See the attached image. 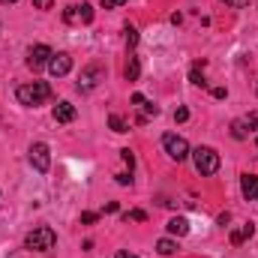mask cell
Segmentation results:
<instances>
[{"instance_id": "13", "label": "cell", "mask_w": 258, "mask_h": 258, "mask_svg": "<svg viewBox=\"0 0 258 258\" xmlns=\"http://www.w3.org/2000/svg\"><path fill=\"white\" fill-rule=\"evenodd\" d=\"M168 234H174V237H186L189 234V222L183 219V216H174V219H168Z\"/></svg>"}, {"instance_id": "16", "label": "cell", "mask_w": 258, "mask_h": 258, "mask_svg": "<svg viewBox=\"0 0 258 258\" xmlns=\"http://www.w3.org/2000/svg\"><path fill=\"white\" fill-rule=\"evenodd\" d=\"M156 252L159 255H174L177 252V243L171 237H162V240H156Z\"/></svg>"}, {"instance_id": "9", "label": "cell", "mask_w": 258, "mask_h": 258, "mask_svg": "<svg viewBox=\"0 0 258 258\" xmlns=\"http://www.w3.org/2000/svg\"><path fill=\"white\" fill-rule=\"evenodd\" d=\"M69 69H72V57H69L66 51H57V54L48 60V72H51V78H63V75H69Z\"/></svg>"}, {"instance_id": "21", "label": "cell", "mask_w": 258, "mask_h": 258, "mask_svg": "<svg viewBox=\"0 0 258 258\" xmlns=\"http://www.w3.org/2000/svg\"><path fill=\"white\" fill-rule=\"evenodd\" d=\"M174 120H177V123H186V120H189V108H183V105H180V108L174 111Z\"/></svg>"}, {"instance_id": "29", "label": "cell", "mask_w": 258, "mask_h": 258, "mask_svg": "<svg viewBox=\"0 0 258 258\" xmlns=\"http://www.w3.org/2000/svg\"><path fill=\"white\" fill-rule=\"evenodd\" d=\"M51 3H54V0H33L36 9H51Z\"/></svg>"}, {"instance_id": "11", "label": "cell", "mask_w": 258, "mask_h": 258, "mask_svg": "<svg viewBox=\"0 0 258 258\" xmlns=\"http://www.w3.org/2000/svg\"><path fill=\"white\" fill-rule=\"evenodd\" d=\"M240 192L246 201H258V174H243L240 177Z\"/></svg>"}, {"instance_id": "25", "label": "cell", "mask_w": 258, "mask_h": 258, "mask_svg": "<svg viewBox=\"0 0 258 258\" xmlns=\"http://www.w3.org/2000/svg\"><path fill=\"white\" fill-rule=\"evenodd\" d=\"M99 3H102L105 9H117V6H123L126 0H99Z\"/></svg>"}, {"instance_id": "24", "label": "cell", "mask_w": 258, "mask_h": 258, "mask_svg": "<svg viewBox=\"0 0 258 258\" xmlns=\"http://www.w3.org/2000/svg\"><path fill=\"white\" fill-rule=\"evenodd\" d=\"M144 102H147L144 93H132V105H135V108H144Z\"/></svg>"}, {"instance_id": "19", "label": "cell", "mask_w": 258, "mask_h": 258, "mask_svg": "<svg viewBox=\"0 0 258 258\" xmlns=\"http://www.w3.org/2000/svg\"><path fill=\"white\" fill-rule=\"evenodd\" d=\"M123 219H135V222H144V219H147V213L135 207V210H129V213H123Z\"/></svg>"}, {"instance_id": "3", "label": "cell", "mask_w": 258, "mask_h": 258, "mask_svg": "<svg viewBox=\"0 0 258 258\" xmlns=\"http://www.w3.org/2000/svg\"><path fill=\"white\" fill-rule=\"evenodd\" d=\"M54 243H57V234H54L51 225H36L24 237V246L33 249V252H48V249H54Z\"/></svg>"}, {"instance_id": "8", "label": "cell", "mask_w": 258, "mask_h": 258, "mask_svg": "<svg viewBox=\"0 0 258 258\" xmlns=\"http://www.w3.org/2000/svg\"><path fill=\"white\" fill-rule=\"evenodd\" d=\"M51 57H54V51L39 42V45H33V48L27 51V66H30V69H42V66H48Z\"/></svg>"}, {"instance_id": "35", "label": "cell", "mask_w": 258, "mask_h": 258, "mask_svg": "<svg viewBox=\"0 0 258 258\" xmlns=\"http://www.w3.org/2000/svg\"><path fill=\"white\" fill-rule=\"evenodd\" d=\"M255 90H258V87H255Z\"/></svg>"}, {"instance_id": "22", "label": "cell", "mask_w": 258, "mask_h": 258, "mask_svg": "<svg viewBox=\"0 0 258 258\" xmlns=\"http://www.w3.org/2000/svg\"><path fill=\"white\" fill-rule=\"evenodd\" d=\"M96 219H99V213H93V210H87V213H81V222H84V225H93Z\"/></svg>"}, {"instance_id": "15", "label": "cell", "mask_w": 258, "mask_h": 258, "mask_svg": "<svg viewBox=\"0 0 258 258\" xmlns=\"http://www.w3.org/2000/svg\"><path fill=\"white\" fill-rule=\"evenodd\" d=\"M189 81L198 84V87H207V78H204V60L192 63V69H189Z\"/></svg>"}, {"instance_id": "34", "label": "cell", "mask_w": 258, "mask_h": 258, "mask_svg": "<svg viewBox=\"0 0 258 258\" xmlns=\"http://www.w3.org/2000/svg\"><path fill=\"white\" fill-rule=\"evenodd\" d=\"M0 3H18V0H0Z\"/></svg>"}, {"instance_id": "32", "label": "cell", "mask_w": 258, "mask_h": 258, "mask_svg": "<svg viewBox=\"0 0 258 258\" xmlns=\"http://www.w3.org/2000/svg\"><path fill=\"white\" fill-rule=\"evenodd\" d=\"M216 222H219V225H228V222H231V213H228V210H225V213H219V219H216Z\"/></svg>"}, {"instance_id": "23", "label": "cell", "mask_w": 258, "mask_h": 258, "mask_svg": "<svg viewBox=\"0 0 258 258\" xmlns=\"http://www.w3.org/2000/svg\"><path fill=\"white\" fill-rule=\"evenodd\" d=\"M120 159L129 165V171H132V165H135V156H132V150H120Z\"/></svg>"}, {"instance_id": "18", "label": "cell", "mask_w": 258, "mask_h": 258, "mask_svg": "<svg viewBox=\"0 0 258 258\" xmlns=\"http://www.w3.org/2000/svg\"><path fill=\"white\" fill-rule=\"evenodd\" d=\"M108 126L114 129V132H120V135H123V132H129V123L120 117V114H111V117H108Z\"/></svg>"}, {"instance_id": "17", "label": "cell", "mask_w": 258, "mask_h": 258, "mask_svg": "<svg viewBox=\"0 0 258 258\" xmlns=\"http://www.w3.org/2000/svg\"><path fill=\"white\" fill-rule=\"evenodd\" d=\"M138 75H141V63H138V57H129V63H126V81H138Z\"/></svg>"}, {"instance_id": "1", "label": "cell", "mask_w": 258, "mask_h": 258, "mask_svg": "<svg viewBox=\"0 0 258 258\" xmlns=\"http://www.w3.org/2000/svg\"><path fill=\"white\" fill-rule=\"evenodd\" d=\"M15 99L27 108H36L42 102L51 99V84L48 81H27V84H18L15 87Z\"/></svg>"}, {"instance_id": "14", "label": "cell", "mask_w": 258, "mask_h": 258, "mask_svg": "<svg viewBox=\"0 0 258 258\" xmlns=\"http://www.w3.org/2000/svg\"><path fill=\"white\" fill-rule=\"evenodd\" d=\"M252 234H255V225H252V222H246V225L234 228V231H231V246H240V243H243V240H249Z\"/></svg>"}, {"instance_id": "33", "label": "cell", "mask_w": 258, "mask_h": 258, "mask_svg": "<svg viewBox=\"0 0 258 258\" xmlns=\"http://www.w3.org/2000/svg\"><path fill=\"white\" fill-rule=\"evenodd\" d=\"M117 258H138V255H135V252H126V249H120V252H117Z\"/></svg>"}, {"instance_id": "27", "label": "cell", "mask_w": 258, "mask_h": 258, "mask_svg": "<svg viewBox=\"0 0 258 258\" xmlns=\"http://www.w3.org/2000/svg\"><path fill=\"white\" fill-rule=\"evenodd\" d=\"M222 3H225V6H234V9H243L249 0H222Z\"/></svg>"}, {"instance_id": "7", "label": "cell", "mask_w": 258, "mask_h": 258, "mask_svg": "<svg viewBox=\"0 0 258 258\" xmlns=\"http://www.w3.org/2000/svg\"><path fill=\"white\" fill-rule=\"evenodd\" d=\"M66 24H90L93 21V6L90 3H69L63 9Z\"/></svg>"}, {"instance_id": "31", "label": "cell", "mask_w": 258, "mask_h": 258, "mask_svg": "<svg viewBox=\"0 0 258 258\" xmlns=\"http://www.w3.org/2000/svg\"><path fill=\"white\" fill-rule=\"evenodd\" d=\"M117 210H120V204H117V201H108V204H105V213H117Z\"/></svg>"}, {"instance_id": "6", "label": "cell", "mask_w": 258, "mask_h": 258, "mask_svg": "<svg viewBox=\"0 0 258 258\" xmlns=\"http://www.w3.org/2000/svg\"><path fill=\"white\" fill-rule=\"evenodd\" d=\"M27 159H30V165H33L39 174H45V171L51 168V150H48V144H45V141H36V144H30V153H27Z\"/></svg>"}, {"instance_id": "30", "label": "cell", "mask_w": 258, "mask_h": 258, "mask_svg": "<svg viewBox=\"0 0 258 258\" xmlns=\"http://www.w3.org/2000/svg\"><path fill=\"white\" fill-rule=\"evenodd\" d=\"M213 96H216V99H225V96H228V90H225V87H213Z\"/></svg>"}, {"instance_id": "12", "label": "cell", "mask_w": 258, "mask_h": 258, "mask_svg": "<svg viewBox=\"0 0 258 258\" xmlns=\"http://www.w3.org/2000/svg\"><path fill=\"white\" fill-rule=\"evenodd\" d=\"M75 114H78V111H75V105H72V102H66V99H60V102L54 105V120H57V123H72V120H75Z\"/></svg>"}, {"instance_id": "4", "label": "cell", "mask_w": 258, "mask_h": 258, "mask_svg": "<svg viewBox=\"0 0 258 258\" xmlns=\"http://www.w3.org/2000/svg\"><path fill=\"white\" fill-rule=\"evenodd\" d=\"M162 147H165V153L174 159V162H183L192 150H189V141L183 138V135H177V132H165L162 135Z\"/></svg>"}, {"instance_id": "28", "label": "cell", "mask_w": 258, "mask_h": 258, "mask_svg": "<svg viewBox=\"0 0 258 258\" xmlns=\"http://www.w3.org/2000/svg\"><path fill=\"white\" fill-rule=\"evenodd\" d=\"M144 111H147V114H153V117H156V114H159V105H153V102H144Z\"/></svg>"}, {"instance_id": "2", "label": "cell", "mask_w": 258, "mask_h": 258, "mask_svg": "<svg viewBox=\"0 0 258 258\" xmlns=\"http://www.w3.org/2000/svg\"><path fill=\"white\" fill-rule=\"evenodd\" d=\"M189 156H192V165H195V171H198L201 177H210V174H216V171H219V153H216L213 147L198 144Z\"/></svg>"}, {"instance_id": "26", "label": "cell", "mask_w": 258, "mask_h": 258, "mask_svg": "<svg viewBox=\"0 0 258 258\" xmlns=\"http://www.w3.org/2000/svg\"><path fill=\"white\" fill-rule=\"evenodd\" d=\"M114 177H117L120 186H129V183H132V174H126V171H123V174H114Z\"/></svg>"}, {"instance_id": "20", "label": "cell", "mask_w": 258, "mask_h": 258, "mask_svg": "<svg viewBox=\"0 0 258 258\" xmlns=\"http://www.w3.org/2000/svg\"><path fill=\"white\" fill-rule=\"evenodd\" d=\"M126 45H129V48H135V45H138V30H135V27H126Z\"/></svg>"}, {"instance_id": "10", "label": "cell", "mask_w": 258, "mask_h": 258, "mask_svg": "<svg viewBox=\"0 0 258 258\" xmlns=\"http://www.w3.org/2000/svg\"><path fill=\"white\" fill-rule=\"evenodd\" d=\"M255 129H258V117H240V120L231 123V135H234L237 141H243V138H249Z\"/></svg>"}, {"instance_id": "5", "label": "cell", "mask_w": 258, "mask_h": 258, "mask_svg": "<svg viewBox=\"0 0 258 258\" xmlns=\"http://www.w3.org/2000/svg\"><path fill=\"white\" fill-rule=\"evenodd\" d=\"M105 78V69L99 63H87L81 69V75H78V81H75V87L81 90V93H90V90H96L99 87V81Z\"/></svg>"}]
</instances>
